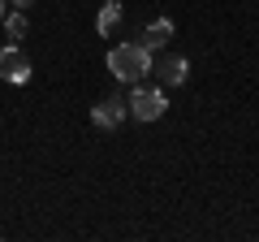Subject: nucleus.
<instances>
[{
  "label": "nucleus",
  "mask_w": 259,
  "mask_h": 242,
  "mask_svg": "<svg viewBox=\"0 0 259 242\" xmlns=\"http://www.w3.org/2000/svg\"><path fill=\"white\" fill-rule=\"evenodd\" d=\"M108 74L117 83H143L151 74V48L143 44H117L108 52Z\"/></svg>",
  "instance_id": "obj_1"
},
{
  "label": "nucleus",
  "mask_w": 259,
  "mask_h": 242,
  "mask_svg": "<svg viewBox=\"0 0 259 242\" xmlns=\"http://www.w3.org/2000/svg\"><path fill=\"white\" fill-rule=\"evenodd\" d=\"M164 108H168V100L160 87H134L130 91V117L134 121H160Z\"/></svg>",
  "instance_id": "obj_2"
},
{
  "label": "nucleus",
  "mask_w": 259,
  "mask_h": 242,
  "mask_svg": "<svg viewBox=\"0 0 259 242\" xmlns=\"http://www.w3.org/2000/svg\"><path fill=\"white\" fill-rule=\"evenodd\" d=\"M0 78H5V83H13V87L30 83V61H26V52H22L18 44L0 48Z\"/></svg>",
  "instance_id": "obj_3"
},
{
  "label": "nucleus",
  "mask_w": 259,
  "mask_h": 242,
  "mask_svg": "<svg viewBox=\"0 0 259 242\" xmlns=\"http://www.w3.org/2000/svg\"><path fill=\"white\" fill-rule=\"evenodd\" d=\"M125 117H130V100H121V95H108V100H100L91 108V121L100 126V130H117Z\"/></svg>",
  "instance_id": "obj_4"
},
{
  "label": "nucleus",
  "mask_w": 259,
  "mask_h": 242,
  "mask_svg": "<svg viewBox=\"0 0 259 242\" xmlns=\"http://www.w3.org/2000/svg\"><path fill=\"white\" fill-rule=\"evenodd\" d=\"M160 78H164V87H182L186 78H190V61H186L182 52L164 56V65H160Z\"/></svg>",
  "instance_id": "obj_5"
},
{
  "label": "nucleus",
  "mask_w": 259,
  "mask_h": 242,
  "mask_svg": "<svg viewBox=\"0 0 259 242\" xmlns=\"http://www.w3.org/2000/svg\"><path fill=\"white\" fill-rule=\"evenodd\" d=\"M168 39H173V22H168V18H156V22H147V30H143V39H139V44L156 52V48H164Z\"/></svg>",
  "instance_id": "obj_6"
},
{
  "label": "nucleus",
  "mask_w": 259,
  "mask_h": 242,
  "mask_svg": "<svg viewBox=\"0 0 259 242\" xmlns=\"http://www.w3.org/2000/svg\"><path fill=\"white\" fill-rule=\"evenodd\" d=\"M117 26H121V5H117V0L100 5V18H95V30H100V35H112Z\"/></svg>",
  "instance_id": "obj_7"
},
{
  "label": "nucleus",
  "mask_w": 259,
  "mask_h": 242,
  "mask_svg": "<svg viewBox=\"0 0 259 242\" xmlns=\"http://www.w3.org/2000/svg\"><path fill=\"white\" fill-rule=\"evenodd\" d=\"M5 30H9V39H26V9H13L5 18Z\"/></svg>",
  "instance_id": "obj_8"
},
{
  "label": "nucleus",
  "mask_w": 259,
  "mask_h": 242,
  "mask_svg": "<svg viewBox=\"0 0 259 242\" xmlns=\"http://www.w3.org/2000/svg\"><path fill=\"white\" fill-rule=\"evenodd\" d=\"M9 18V0H0V22Z\"/></svg>",
  "instance_id": "obj_9"
},
{
  "label": "nucleus",
  "mask_w": 259,
  "mask_h": 242,
  "mask_svg": "<svg viewBox=\"0 0 259 242\" xmlns=\"http://www.w3.org/2000/svg\"><path fill=\"white\" fill-rule=\"evenodd\" d=\"M9 5H13V9H26V5H30V0H9Z\"/></svg>",
  "instance_id": "obj_10"
}]
</instances>
